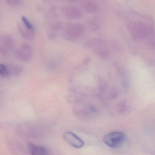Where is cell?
<instances>
[{
  "label": "cell",
  "instance_id": "obj_14",
  "mask_svg": "<svg viewBox=\"0 0 155 155\" xmlns=\"http://www.w3.org/2000/svg\"><path fill=\"white\" fill-rule=\"evenodd\" d=\"M22 21L23 22V25L27 29L31 30H35L34 26L32 24L25 16H22Z\"/></svg>",
  "mask_w": 155,
  "mask_h": 155
},
{
  "label": "cell",
  "instance_id": "obj_7",
  "mask_svg": "<svg viewBox=\"0 0 155 155\" xmlns=\"http://www.w3.org/2000/svg\"><path fill=\"white\" fill-rule=\"evenodd\" d=\"M17 131L20 134L28 137H36L40 134L39 131L37 128L34 126L27 125H21L19 126Z\"/></svg>",
  "mask_w": 155,
  "mask_h": 155
},
{
  "label": "cell",
  "instance_id": "obj_5",
  "mask_svg": "<svg viewBox=\"0 0 155 155\" xmlns=\"http://www.w3.org/2000/svg\"><path fill=\"white\" fill-rule=\"evenodd\" d=\"M63 137L69 145L74 148L79 149L84 145L83 141L72 132L69 131L64 132L63 134Z\"/></svg>",
  "mask_w": 155,
  "mask_h": 155
},
{
  "label": "cell",
  "instance_id": "obj_15",
  "mask_svg": "<svg viewBox=\"0 0 155 155\" xmlns=\"http://www.w3.org/2000/svg\"><path fill=\"white\" fill-rule=\"evenodd\" d=\"M0 76L3 78H8L6 64H0Z\"/></svg>",
  "mask_w": 155,
  "mask_h": 155
},
{
  "label": "cell",
  "instance_id": "obj_2",
  "mask_svg": "<svg viewBox=\"0 0 155 155\" xmlns=\"http://www.w3.org/2000/svg\"><path fill=\"white\" fill-rule=\"evenodd\" d=\"M14 54L15 58L19 61L23 62L29 61L32 57V48L27 43H23L20 48L15 51Z\"/></svg>",
  "mask_w": 155,
  "mask_h": 155
},
{
  "label": "cell",
  "instance_id": "obj_20",
  "mask_svg": "<svg viewBox=\"0 0 155 155\" xmlns=\"http://www.w3.org/2000/svg\"><path fill=\"white\" fill-rule=\"evenodd\" d=\"M68 1H72V2H76V1H80V0H68Z\"/></svg>",
  "mask_w": 155,
  "mask_h": 155
},
{
  "label": "cell",
  "instance_id": "obj_3",
  "mask_svg": "<svg viewBox=\"0 0 155 155\" xmlns=\"http://www.w3.org/2000/svg\"><path fill=\"white\" fill-rule=\"evenodd\" d=\"M15 42L11 35L4 34L0 36V54L5 55L14 49Z\"/></svg>",
  "mask_w": 155,
  "mask_h": 155
},
{
  "label": "cell",
  "instance_id": "obj_19",
  "mask_svg": "<svg viewBox=\"0 0 155 155\" xmlns=\"http://www.w3.org/2000/svg\"><path fill=\"white\" fill-rule=\"evenodd\" d=\"M1 100H2V94L0 92V103H1Z\"/></svg>",
  "mask_w": 155,
  "mask_h": 155
},
{
  "label": "cell",
  "instance_id": "obj_11",
  "mask_svg": "<svg viewBox=\"0 0 155 155\" xmlns=\"http://www.w3.org/2000/svg\"><path fill=\"white\" fill-rule=\"evenodd\" d=\"M84 27L80 24H71L67 25L66 33L68 36H75L82 34L84 30Z\"/></svg>",
  "mask_w": 155,
  "mask_h": 155
},
{
  "label": "cell",
  "instance_id": "obj_1",
  "mask_svg": "<svg viewBox=\"0 0 155 155\" xmlns=\"http://www.w3.org/2000/svg\"><path fill=\"white\" fill-rule=\"evenodd\" d=\"M125 139V135L120 131H116L105 135L103 138L104 143L111 148L119 147Z\"/></svg>",
  "mask_w": 155,
  "mask_h": 155
},
{
  "label": "cell",
  "instance_id": "obj_13",
  "mask_svg": "<svg viewBox=\"0 0 155 155\" xmlns=\"http://www.w3.org/2000/svg\"><path fill=\"white\" fill-rule=\"evenodd\" d=\"M9 147L11 152L15 155H21L22 153V148L20 144L15 141L12 142L9 144Z\"/></svg>",
  "mask_w": 155,
  "mask_h": 155
},
{
  "label": "cell",
  "instance_id": "obj_8",
  "mask_svg": "<svg viewBox=\"0 0 155 155\" xmlns=\"http://www.w3.org/2000/svg\"><path fill=\"white\" fill-rule=\"evenodd\" d=\"M17 29L22 38L27 41H32L34 39L35 36V30L27 29L23 25L18 24Z\"/></svg>",
  "mask_w": 155,
  "mask_h": 155
},
{
  "label": "cell",
  "instance_id": "obj_4",
  "mask_svg": "<svg viewBox=\"0 0 155 155\" xmlns=\"http://www.w3.org/2000/svg\"><path fill=\"white\" fill-rule=\"evenodd\" d=\"M129 26L133 34L137 36H143L146 34L149 29L147 24L141 21H131L129 24Z\"/></svg>",
  "mask_w": 155,
  "mask_h": 155
},
{
  "label": "cell",
  "instance_id": "obj_10",
  "mask_svg": "<svg viewBox=\"0 0 155 155\" xmlns=\"http://www.w3.org/2000/svg\"><path fill=\"white\" fill-rule=\"evenodd\" d=\"M27 149L31 155H47V149L43 146H38L32 143L27 144Z\"/></svg>",
  "mask_w": 155,
  "mask_h": 155
},
{
  "label": "cell",
  "instance_id": "obj_18",
  "mask_svg": "<svg viewBox=\"0 0 155 155\" xmlns=\"http://www.w3.org/2000/svg\"><path fill=\"white\" fill-rule=\"evenodd\" d=\"M56 9L55 7H51L48 12V16L50 19H52L56 16Z\"/></svg>",
  "mask_w": 155,
  "mask_h": 155
},
{
  "label": "cell",
  "instance_id": "obj_16",
  "mask_svg": "<svg viewBox=\"0 0 155 155\" xmlns=\"http://www.w3.org/2000/svg\"><path fill=\"white\" fill-rule=\"evenodd\" d=\"M8 5L12 6H20L22 4V0H5Z\"/></svg>",
  "mask_w": 155,
  "mask_h": 155
},
{
  "label": "cell",
  "instance_id": "obj_17",
  "mask_svg": "<svg viewBox=\"0 0 155 155\" xmlns=\"http://www.w3.org/2000/svg\"><path fill=\"white\" fill-rule=\"evenodd\" d=\"M62 26V24L61 22L56 21L53 23L51 26V31H58L60 30Z\"/></svg>",
  "mask_w": 155,
  "mask_h": 155
},
{
  "label": "cell",
  "instance_id": "obj_12",
  "mask_svg": "<svg viewBox=\"0 0 155 155\" xmlns=\"http://www.w3.org/2000/svg\"><path fill=\"white\" fill-rule=\"evenodd\" d=\"M8 78L17 76L22 74L23 68L20 65L16 64H6Z\"/></svg>",
  "mask_w": 155,
  "mask_h": 155
},
{
  "label": "cell",
  "instance_id": "obj_6",
  "mask_svg": "<svg viewBox=\"0 0 155 155\" xmlns=\"http://www.w3.org/2000/svg\"><path fill=\"white\" fill-rule=\"evenodd\" d=\"M64 16L69 20H78L82 17V11L79 8L73 5H66L62 8Z\"/></svg>",
  "mask_w": 155,
  "mask_h": 155
},
{
  "label": "cell",
  "instance_id": "obj_9",
  "mask_svg": "<svg viewBox=\"0 0 155 155\" xmlns=\"http://www.w3.org/2000/svg\"><path fill=\"white\" fill-rule=\"evenodd\" d=\"M81 7L83 10L87 13H95L99 10V5L96 2L93 0L84 1L81 5Z\"/></svg>",
  "mask_w": 155,
  "mask_h": 155
}]
</instances>
